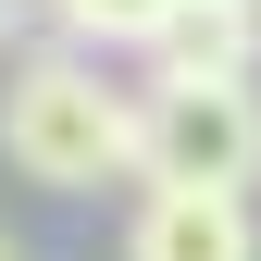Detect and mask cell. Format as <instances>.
Masks as SVG:
<instances>
[{
	"mask_svg": "<svg viewBox=\"0 0 261 261\" xmlns=\"http://www.w3.org/2000/svg\"><path fill=\"white\" fill-rule=\"evenodd\" d=\"M0 162L25 187H112L137 174V87L100 75V50H25L0 75Z\"/></svg>",
	"mask_w": 261,
	"mask_h": 261,
	"instance_id": "1",
	"label": "cell"
},
{
	"mask_svg": "<svg viewBox=\"0 0 261 261\" xmlns=\"http://www.w3.org/2000/svg\"><path fill=\"white\" fill-rule=\"evenodd\" d=\"M137 187H261V87L249 75H149L137 87Z\"/></svg>",
	"mask_w": 261,
	"mask_h": 261,
	"instance_id": "2",
	"label": "cell"
},
{
	"mask_svg": "<svg viewBox=\"0 0 261 261\" xmlns=\"http://www.w3.org/2000/svg\"><path fill=\"white\" fill-rule=\"evenodd\" d=\"M124 261H261V224L237 187H149L124 224Z\"/></svg>",
	"mask_w": 261,
	"mask_h": 261,
	"instance_id": "3",
	"label": "cell"
},
{
	"mask_svg": "<svg viewBox=\"0 0 261 261\" xmlns=\"http://www.w3.org/2000/svg\"><path fill=\"white\" fill-rule=\"evenodd\" d=\"M149 62L162 75H261V0H174Z\"/></svg>",
	"mask_w": 261,
	"mask_h": 261,
	"instance_id": "4",
	"label": "cell"
},
{
	"mask_svg": "<svg viewBox=\"0 0 261 261\" xmlns=\"http://www.w3.org/2000/svg\"><path fill=\"white\" fill-rule=\"evenodd\" d=\"M162 13H174V0H38V25L75 38V50H149Z\"/></svg>",
	"mask_w": 261,
	"mask_h": 261,
	"instance_id": "5",
	"label": "cell"
},
{
	"mask_svg": "<svg viewBox=\"0 0 261 261\" xmlns=\"http://www.w3.org/2000/svg\"><path fill=\"white\" fill-rule=\"evenodd\" d=\"M0 261H25V249H13V237H0Z\"/></svg>",
	"mask_w": 261,
	"mask_h": 261,
	"instance_id": "6",
	"label": "cell"
}]
</instances>
